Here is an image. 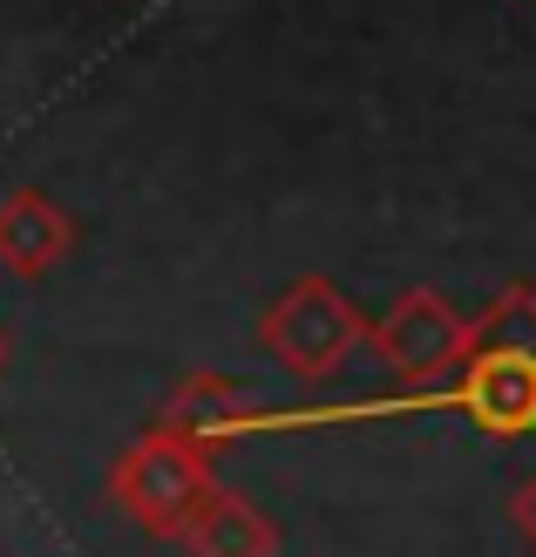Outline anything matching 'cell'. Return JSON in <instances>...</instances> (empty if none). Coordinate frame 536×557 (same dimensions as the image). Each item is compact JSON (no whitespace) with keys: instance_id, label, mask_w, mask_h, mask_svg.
Wrapping results in <instances>:
<instances>
[{"instance_id":"1","label":"cell","mask_w":536,"mask_h":557,"mask_svg":"<svg viewBox=\"0 0 536 557\" xmlns=\"http://www.w3.org/2000/svg\"><path fill=\"white\" fill-rule=\"evenodd\" d=\"M211 496H217V456L190 449V442L163 435V429H150L144 442H129L109 462V504L150 537L184 544V531L204 517Z\"/></svg>"},{"instance_id":"6","label":"cell","mask_w":536,"mask_h":557,"mask_svg":"<svg viewBox=\"0 0 536 557\" xmlns=\"http://www.w3.org/2000/svg\"><path fill=\"white\" fill-rule=\"evenodd\" d=\"M82 245V225L68 218V205H54L48 190H14L0 198V265L14 278H48L68 252Z\"/></svg>"},{"instance_id":"10","label":"cell","mask_w":536,"mask_h":557,"mask_svg":"<svg viewBox=\"0 0 536 557\" xmlns=\"http://www.w3.org/2000/svg\"><path fill=\"white\" fill-rule=\"evenodd\" d=\"M0 360H8V341H0Z\"/></svg>"},{"instance_id":"9","label":"cell","mask_w":536,"mask_h":557,"mask_svg":"<svg viewBox=\"0 0 536 557\" xmlns=\"http://www.w3.org/2000/svg\"><path fill=\"white\" fill-rule=\"evenodd\" d=\"M510 523H516V537L536 550V476L516 483V496H510Z\"/></svg>"},{"instance_id":"7","label":"cell","mask_w":536,"mask_h":557,"mask_svg":"<svg viewBox=\"0 0 536 557\" xmlns=\"http://www.w3.org/2000/svg\"><path fill=\"white\" fill-rule=\"evenodd\" d=\"M184 550L190 557H278V523L251 504L245 490H224L204 504V517L184 531Z\"/></svg>"},{"instance_id":"5","label":"cell","mask_w":536,"mask_h":557,"mask_svg":"<svg viewBox=\"0 0 536 557\" xmlns=\"http://www.w3.org/2000/svg\"><path fill=\"white\" fill-rule=\"evenodd\" d=\"M150 429L177 435V442H190V449H204V456H224L238 435L265 429V401L251 395L238 374H190V381L171 387V401L157 408Z\"/></svg>"},{"instance_id":"4","label":"cell","mask_w":536,"mask_h":557,"mask_svg":"<svg viewBox=\"0 0 536 557\" xmlns=\"http://www.w3.org/2000/svg\"><path fill=\"white\" fill-rule=\"evenodd\" d=\"M435 408H456L483 435L516 442V435L536 429V360H523V354H462V368L435 387Z\"/></svg>"},{"instance_id":"2","label":"cell","mask_w":536,"mask_h":557,"mask_svg":"<svg viewBox=\"0 0 536 557\" xmlns=\"http://www.w3.org/2000/svg\"><path fill=\"white\" fill-rule=\"evenodd\" d=\"M259 347L292 381H333L366 347V313L333 286V278L306 272L259 313Z\"/></svg>"},{"instance_id":"8","label":"cell","mask_w":536,"mask_h":557,"mask_svg":"<svg viewBox=\"0 0 536 557\" xmlns=\"http://www.w3.org/2000/svg\"><path fill=\"white\" fill-rule=\"evenodd\" d=\"M469 354H523V360H536V286L529 278H510V286L469 320Z\"/></svg>"},{"instance_id":"3","label":"cell","mask_w":536,"mask_h":557,"mask_svg":"<svg viewBox=\"0 0 536 557\" xmlns=\"http://www.w3.org/2000/svg\"><path fill=\"white\" fill-rule=\"evenodd\" d=\"M366 347L401 387H441L469 354V313L435 286H414L387 306L381 320H366Z\"/></svg>"}]
</instances>
